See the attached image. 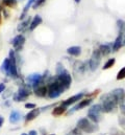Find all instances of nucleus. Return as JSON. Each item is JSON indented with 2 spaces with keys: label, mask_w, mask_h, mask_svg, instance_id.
Segmentation results:
<instances>
[{
  "label": "nucleus",
  "mask_w": 125,
  "mask_h": 135,
  "mask_svg": "<svg viewBox=\"0 0 125 135\" xmlns=\"http://www.w3.org/2000/svg\"><path fill=\"white\" fill-rule=\"evenodd\" d=\"M101 101V107H102V110L103 112L105 113H111L113 111H115L119 105V103L117 102V100L112 95V93H106V94H103L100 99Z\"/></svg>",
  "instance_id": "nucleus-1"
},
{
  "label": "nucleus",
  "mask_w": 125,
  "mask_h": 135,
  "mask_svg": "<svg viewBox=\"0 0 125 135\" xmlns=\"http://www.w3.org/2000/svg\"><path fill=\"white\" fill-rule=\"evenodd\" d=\"M56 79L60 83H62L66 89H68L72 83V76L71 74L65 69L61 63H58L56 65Z\"/></svg>",
  "instance_id": "nucleus-2"
},
{
  "label": "nucleus",
  "mask_w": 125,
  "mask_h": 135,
  "mask_svg": "<svg viewBox=\"0 0 125 135\" xmlns=\"http://www.w3.org/2000/svg\"><path fill=\"white\" fill-rule=\"evenodd\" d=\"M65 90L67 89L65 88V86L62 83L58 81L56 78L48 84V97L50 99H58Z\"/></svg>",
  "instance_id": "nucleus-3"
},
{
  "label": "nucleus",
  "mask_w": 125,
  "mask_h": 135,
  "mask_svg": "<svg viewBox=\"0 0 125 135\" xmlns=\"http://www.w3.org/2000/svg\"><path fill=\"white\" fill-rule=\"evenodd\" d=\"M76 127L80 130V131H84V132H87V133H93L95 131L98 130V127L97 125L91 122L89 118H80L77 124H76Z\"/></svg>",
  "instance_id": "nucleus-4"
},
{
  "label": "nucleus",
  "mask_w": 125,
  "mask_h": 135,
  "mask_svg": "<svg viewBox=\"0 0 125 135\" xmlns=\"http://www.w3.org/2000/svg\"><path fill=\"white\" fill-rule=\"evenodd\" d=\"M102 113H103V110L101 105L95 104L93 106H91V108L88 111V118L95 124H98L102 118Z\"/></svg>",
  "instance_id": "nucleus-5"
},
{
  "label": "nucleus",
  "mask_w": 125,
  "mask_h": 135,
  "mask_svg": "<svg viewBox=\"0 0 125 135\" xmlns=\"http://www.w3.org/2000/svg\"><path fill=\"white\" fill-rule=\"evenodd\" d=\"M101 54L99 51V49H95L92 54V57L89 61V68L92 70V71H95L97 68L99 67L100 65V62H101Z\"/></svg>",
  "instance_id": "nucleus-6"
},
{
  "label": "nucleus",
  "mask_w": 125,
  "mask_h": 135,
  "mask_svg": "<svg viewBox=\"0 0 125 135\" xmlns=\"http://www.w3.org/2000/svg\"><path fill=\"white\" fill-rule=\"evenodd\" d=\"M30 93L31 91L30 88H29V85H22L21 87H19L17 95H15V101H25L30 95Z\"/></svg>",
  "instance_id": "nucleus-7"
},
{
  "label": "nucleus",
  "mask_w": 125,
  "mask_h": 135,
  "mask_svg": "<svg viewBox=\"0 0 125 135\" xmlns=\"http://www.w3.org/2000/svg\"><path fill=\"white\" fill-rule=\"evenodd\" d=\"M9 61H11V67L7 75H11L12 78H17L18 76V71H17V64H16V58L15 54L13 50L9 51Z\"/></svg>",
  "instance_id": "nucleus-8"
},
{
  "label": "nucleus",
  "mask_w": 125,
  "mask_h": 135,
  "mask_svg": "<svg viewBox=\"0 0 125 135\" xmlns=\"http://www.w3.org/2000/svg\"><path fill=\"white\" fill-rule=\"evenodd\" d=\"M43 81H44V76H42V75L39 74V73H32V74L28 75V76L26 78L27 85L32 86V87L37 86L38 84H40V83L43 82Z\"/></svg>",
  "instance_id": "nucleus-9"
},
{
  "label": "nucleus",
  "mask_w": 125,
  "mask_h": 135,
  "mask_svg": "<svg viewBox=\"0 0 125 135\" xmlns=\"http://www.w3.org/2000/svg\"><path fill=\"white\" fill-rule=\"evenodd\" d=\"M33 91H34L37 97L43 98V97L46 95V93H48V86H46L44 81H43V82H41L40 84H38L37 86L33 87Z\"/></svg>",
  "instance_id": "nucleus-10"
},
{
  "label": "nucleus",
  "mask_w": 125,
  "mask_h": 135,
  "mask_svg": "<svg viewBox=\"0 0 125 135\" xmlns=\"http://www.w3.org/2000/svg\"><path fill=\"white\" fill-rule=\"evenodd\" d=\"M124 38H125V33H118V36H117L116 40L113 42V52L118 51L123 46Z\"/></svg>",
  "instance_id": "nucleus-11"
},
{
  "label": "nucleus",
  "mask_w": 125,
  "mask_h": 135,
  "mask_svg": "<svg viewBox=\"0 0 125 135\" xmlns=\"http://www.w3.org/2000/svg\"><path fill=\"white\" fill-rule=\"evenodd\" d=\"M92 102H93V98H88V99H86V100L80 101L75 107H73V108L71 109V111L68 112V114H72V113H74V112L77 111V110H80V109H84V108L88 107L89 105L92 104Z\"/></svg>",
  "instance_id": "nucleus-12"
},
{
  "label": "nucleus",
  "mask_w": 125,
  "mask_h": 135,
  "mask_svg": "<svg viewBox=\"0 0 125 135\" xmlns=\"http://www.w3.org/2000/svg\"><path fill=\"white\" fill-rule=\"evenodd\" d=\"M24 43H25V38H24L23 35H18L13 40V46H14L15 50H17V51L21 50V48L23 47Z\"/></svg>",
  "instance_id": "nucleus-13"
},
{
  "label": "nucleus",
  "mask_w": 125,
  "mask_h": 135,
  "mask_svg": "<svg viewBox=\"0 0 125 135\" xmlns=\"http://www.w3.org/2000/svg\"><path fill=\"white\" fill-rule=\"evenodd\" d=\"M84 97H85V93H77V94L72 95L71 98L67 99L66 101H64L62 103V106H65V107H68V106L73 105V104H75V103H77V102H80Z\"/></svg>",
  "instance_id": "nucleus-14"
},
{
  "label": "nucleus",
  "mask_w": 125,
  "mask_h": 135,
  "mask_svg": "<svg viewBox=\"0 0 125 135\" xmlns=\"http://www.w3.org/2000/svg\"><path fill=\"white\" fill-rule=\"evenodd\" d=\"M111 93L117 100L119 105H120V103H122L125 100V91L123 88H116L113 91H111Z\"/></svg>",
  "instance_id": "nucleus-15"
},
{
  "label": "nucleus",
  "mask_w": 125,
  "mask_h": 135,
  "mask_svg": "<svg viewBox=\"0 0 125 135\" xmlns=\"http://www.w3.org/2000/svg\"><path fill=\"white\" fill-rule=\"evenodd\" d=\"M98 49H99V51H100V54H101L102 57H106V56H108L113 51V43L101 44Z\"/></svg>",
  "instance_id": "nucleus-16"
},
{
  "label": "nucleus",
  "mask_w": 125,
  "mask_h": 135,
  "mask_svg": "<svg viewBox=\"0 0 125 135\" xmlns=\"http://www.w3.org/2000/svg\"><path fill=\"white\" fill-rule=\"evenodd\" d=\"M22 118L21 116V113L18 112L17 110H13L9 114V123L11 124H17L20 122V119Z\"/></svg>",
  "instance_id": "nucleus-17"
},
{
  "label": "nucleus",
  "mask_w": 125,
  "mask_h": 135,
  "mask_svg": "<svg viewBox=\"0 0 125 135\" xmlns=\"http://www.w3.org/2000/svg\"><path fill=\"white\" fill-rule=\"evenodd\" d=\"M40 112H41V109H32L30 110L27 114H26V116H25V122L27 123V122H31V120H33L34 118H37L38 117V115L40 114Z\"/></svg>",
  "instance_id": "nucleus-18"
},
{
  "label": "nucleus",
  "mask_w": 125,
  "mask_h": 135,
  "mask_svg": "<svg viewBox=\"0 0 125 135\" xmlns=\"http://www.w3.org/2000/svg\"><path fill=\"white\" fill-rule=\"evenodd\" d=\"M68 55L73 56V57H78L81 54V47L80 46H71L67 49Z\"/></svg>",
  "instance_id": "nucleus-19"
},
{
  "label": "nucleus",
  "mask_w": 125,
  "mask_h": 135,
  "mask_svg": "<svg viewBox=\"0 0 125 135\" xmlns=\"http://www.w3.org/2000/svg\"><path fill=\"white\" fill-rule=\"evenodd\" d=\"M66 110H67V107H65V106H58V107H55L53 110H52V115H54V116H60V115H62L64 114L65 112H66Z\"/></svg>",
  "instance_id": "nucleus-20"
},
{
  "label": "nucleus",
  "mask_w": 125,
  "mask_h": 135,
  "mask_svg": "<svg viewBox=\"0 0 125 135\" xmlns=\"http://www.w3.org/2000/svg\"><path fill=\"white\" fill-rule=\"evenodd\" d=\"M9 67H11V61H9V58L8 59H5L0 67L1 72H5L6 74H8V71H9Z\"/></svg>",
  "instance_id": "nucleus-21"
},
{
  "label": "nucleus",
  "mask_w": 125,
  "mask_h": 135,
  "mask_svg": "<svg viewBox=\"0 0 125 135\" xmlns=\"http://www.w3.org/2000/svg\"><path fill=\"white\" fill-rule=\"evenodd\" d=\"M41 23H42V18H41L40 16L37 15V16L33 18L32 22L30 23V27H29V30H30V31H33V30H34L37 26H39Z\"/></svg>",
  "instance_id": "nucleus-22"
},
{
  "label": "nucleus",
  "mask_w": 125,
  "mask_h": 135,
  "mask_svg": "<svg viewBox=\"0 0 125 135\" xmlns=\"http://www.w3.org/2000/svg\"><path fill=\"white\" fill-rule=\"evenodd\" d=\"M115 64H116V59H115V58H111V59H108V60L104 63V65H103V69H104V70L110 69V68L113 67Z\"/></svg>",
  "instance_id": "nucleus-23"
},
{
  "label": "nucleus",
  "mask_w": 125,
  "mask_h": 135,
  "mask_svg": "<svg viewBox=\"0 0 125 135\" xmlns=\"http://www.w3.org/2000/svg\"><path fill=\"white\" fill-rule=\"evenodd\" d=\"M34 1H35V0H28V2L26 3V5L24 6V9H23V14H22V15H21V17H20V19H21V20L23 19V17L25 16V14H26V13L28 12V9H29V7H30L31 5H33V3H34Z\"/></svg>",
  "instance_id": "nucleus-24"
},
{
  "label": "nucleus",
  "mask_w": 125,
  "mask_h": 135,
  "mask_svg": "<svg viewBox=\"0 0 125 135\" xmlns=\"http://www.w3.org/2000/svg\"><path fill=\"white\" fill-rule=\"evenodd\" d=\"M29 22H30V19H29V18H28V19H26L25 21H23V22L19 25L18 31H19V32H23L24 30H26V28L29 26Z\"/></svg>",
  "instance_id": "nucleus-25"
},
{
  "label": "nucleus",
  "mask_w": 125,
  "mask_h": 135,
  "mask_svg": "<svg viewBox=\"0 0 125 135\" xmlns=\"http://www.w3.org/2000/svg\"><path fill=\"white\" fill-rule=\"evenodd\" d=\"M17 1H18V0H2V3H3L5 6L14 7V6H16Z\"/></svg>",
  "instance_id": "nucleus-26"
},
{
  "label": "nucleus",
  "mask_w": 125,
  "mask_h": 135,
  "mask_svg": "<svg viewBox=\"0 0 125 135\" xmlns=\"http://www.w3.org/2000/svg\"><path fill=\"white\" fill-rule=\"evenodd\" d=\"M116 79H117L118 81H120V80H124L125 79V66L119 70V72L117 73V78H116Z\"/></svg>",
  "instance_id": "nucleus-27"
},
{
  "label": "nucleus",
  "mask_w": 125,
  "mask_h": 135,
  "mask_svg": "<svg viewBox=\"0 0 125 135\" xmlns=\"http://www.w3.org/2000/svg\"><path fill=\"white\" fill-rule=\"evenodd\" d=\"M118 123H119V126L125 130V116H120L118 119Z\"/></svg>",
  "instance_id": "nucleus-28"
},
{
  "label": "nucleus",
  "mask_w": 125,
  "mask_h": 135,
  "mask_svg": "<svg viewBox=\"0 0 125 135\" xmlns=\"http://www.w3.org/2000/svg\"><path fill=\"white\" fill-rule=\"evenodd\" d=\"M67 135H81V132H80V130L76 127L75 129H73L72 131H70Z\"/></svg>",
  "instance_id": "nucleus-29"
},
{
  "label": "nucleus",
  "mask_w": 125,
  "mask_h": 135,
  "mask_svg": "<svg viewBox=\"0 0 125 135\" xmlns=\"http://www.w3.org/2000/svg\"><path fill=\"white\" fill-rule=\"evenodd\" d=\"M44 3V0H35L34 1V3H33V5H32V7L33 8H38L41 4H43Z\"/></svg>",
  "instance_id": "nucleus-30"
},
{
  "label": "nucleus",
  "mask_w": 125,
  "mask_h": 135,
  "mask_svg": "<svg viewBox=\"0 0 125 135\" xmlns=\"http://www.w3.org/2000/svg\"><path fill=\"white\" fill-rule=\"evenodd\" d=\"M120 111H121V113L125 116V100L122 103H120Z\"/></svg>",
  "instance_id": "nucleus-31"
},
{
  "label": "nucleus",
  "mask_w": 125,
  "mask_h": 135,
  "mask_svg": "<svg viewBox=\"0 0 125 135\" xmlns=\"http://www.w3.org/2000/svg\"><path fill=\"white\" fill-rule=\"evenodd\" d=\"M25 108H27V109H34L35 108V105L32 104V103H26L25 104Z\"/></svg>",
  "instance_id": "nucleus-32"
},
{
  "label": "nucleus",
  "mask_w": 125,
  "mask_h": 135,
  "mask_svg": "<svg viewBox=\"0 0 125 135\" xmlns=\"http://www.w3.org/2000/svg\"><path fill=\"white\" fill-rule=\"evenodd\" d=\"M4 89H5V85L1 83V84H0V94H1V93L4 91Z\"/></svg>",
  "instance_id": "nucleus-33"
},
{
  "label": "nucleus",
  "mask_w": 125,
  "mask_h": 135,
  "mask_svg": "<svg viewBox=\"0 0 125 135\" xmlns=\"http://www.w3.org/2000/svg\"><path fill=\"white\" fill-rule=\"evenodd\" d=\"M28 135H38V133H37V131L31 130V131H29V134H28Z\"/></svg>",
  "instance_id": "nucleus-34"
},
{
  "label": "nucleus",
  "mask_w": 125,
  "mask_h": 135,
  "mask_svg": "<svg viewBox=\"0 0 125 135\" xmlns=\"http://www.w3.org/2000/svg\"><path fill=\"white\" fill-rule=\"evenodd\" d=\"M3 122H4V118L0 115V128H1V126H2V124H3Z\"/></svg>",
  "instance_id": "nucleus-35"
},
{
  "label": "nucleus",
  "mask_w": 125,
  "mask_h": 135,
  "mask_svg": "<svg viewBox=\"0 0 125 135\" xmlns=\"http://www.w3.org/2000/svg\"><path fill=\"white\" fill-rule=\"evenodd\" d=\"M74 1H75L76 3H79V2H80V0H74Z\"/></svg>",
  "instance_id": "nucleus-36"
},
{
  "label": "nucleus",
  "mask_w": 125,
  "mask_h": 135,
  "mask_svg": "<svg viewBox=\"0 0 125 135\" xmlns=\"http://www.w3.org/2000/svg\"><path fill=\"white\" fill-rule=\"evenodd\" d=\"M21 135H28V134H26V133H22Z\"/></svg>",
  "instance_id": "nucleus-37"
},
{
  "label": "nucleus",
  "mask_w": 125,
  "mask_h": 135,
  "mask_svg": "<svg viewBox=\"0 0 125 135\" xmlns=\"http://www.w3.org/2000/svg\"><path fill=\"white\" fill-rule=\"evenodd\" d=\"M0 24H1V15H0Z\"/></svg>",
  "instance_id": "nucleus-38"
},
{
  "label": "nucleus",
  "mask_w": 125,
  "mask_h": 135,
  "mask_svg": "<svg viewBox=\"0 0 125 135\" xmlns=\"http://www.w3.org/2000/svg\"><path fill=\"white\" fill-rule=\"evenodd\" d=\"M49 135H55V134H49Z\"/></svg>",
  "instance_id": "nucleus-39"
},
{
  "label": "nucleus",
  "mask_w": 125,
  "mask_h": 135,
  "mask_svg": "<svg viewBox=\"0 0 125 135\" xmlns=\"http://www.w3.org/2000/svg\"><path fill=\"white\" fill-rule=\"evenodd\" d=\"M124 43H125V38H124Z\"/></svg>",
  "instance_id": "nucleus-40"
},
{
  "label": "nucleus",
  "mask_w": 125,
  "mask_h": 135,
  "mask_svg": "<svg viewBox=\"0 0 125 135\" xmlns=\"http://www.w3.org/2000/svg\"><path fill=\"white\" fill-rule=\"evenodd\" d=\"M0 9H1V8H0Z\"/></svg>",
  "instance_id": "nucleus-41"
}]
</instances>
